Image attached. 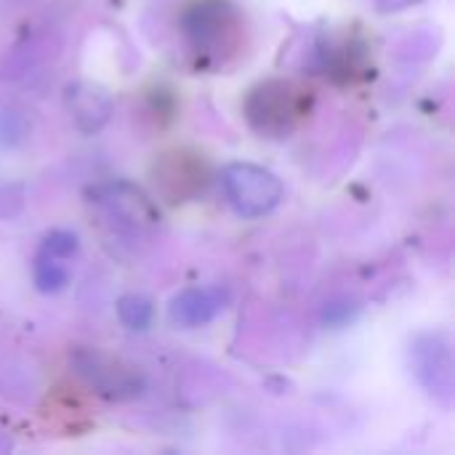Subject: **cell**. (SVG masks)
I'll list each match as a JSON object with an SVG mask.
<instances>
[{"label":"cell","instance_id":"obj_1","mask_svg":"<svg viewBox=\"0 0 455 455\" xmlns=\"http://www.w3.org/2000/svg\"><path fill=\"white\" fill-rule=\"evenodd\" d=\"M307 115V91L288 80H264L245 99V120L267 139H288Z\"/></svg>","mask_w":455,"mask_h":455},{"label":"cell","instance_id":"obj_2","mask_svg":"<svg viewBox=\"0 0 455 455\" xmlns=\"http://www.w3.org/2000/svg\"><path fill=\"white\" fill-rule=\"evenodd\" d=\"M69 365L77 379L109 403H131L147 392V379L117 355L96 347H77L69 352Z\"/></svg>","mask_w":455,"mask_h":455},{"label":"cell","instance_id":"obj_3","mask_svg":"<svg viewBox=\"0 0 455 455\" xmlns=\"http://www.w3.org/2000/svg\"><path fill=\"white\" fill-rule=\"evenodd\" d=\"M184 35L189 37L197 53L221 59L237 51L240 37H243V16L229 3L208 0V3L192 5L184 13Z\"/></svg>","mask_w":455,"mask_h":455},{"label":"cell","instance_id":"obj_4","mask_svg":"<svg viewBox=\"0 0 455 455\" xmlns=\"http://www.w3.org/2000/svg\"><path fill=\"white\" fill-rule=\"evenodd\" d=\"M221 187L243 219H261L272 213L283 200V181L264 165L256 163H229L221 171Z\"/></svg>","mask_w":455,"mask_h":455},{"label":"cell","instance_id":"obj_5","mask_svg":"<svg viewBox=\"0 0 455 455\" xmlns=\"http://www.w3.org/2000/svg\"><path fill=\"white\" fill-rule=\"evenodd\" d=\"M91 203L107 221L117 224V229L128 235H144L157 224L155 203L131 181H112L91 189Z\"/></svg>","mask_w":455,"mask_h":455},{"label":"cell","instance_id":"obj_6","mask_svg":"<svg viewBox=\"0 0 455 455\" xmlns=\"http://www.w3.org/2000/svg\"><path fill=\"white\" fill-rule=\"evenodd\" d=\"M411 368L416 379L429 389L432 397L451 405L453 395V352L451 339L445 333L419 336L411 347Z\"/></svg>","mask_w":455,"mask_h":455},{"label":"cell","instance_id":"obj_7","mask_svg":"<svg viewBox=\"0 0 455 455\" xmlns=\"http://www.w3.org/2000/svg\"><path fill=\"white\" fill-rule=\"evenodd\" d=\"M155 181L173 203H181L203 192L208 181V171L197 155H187L184 149H176L171 155H163L160 165L155 168Z\"/></svg>","mask_w":455,"mask_h":455},{"label":"cell","instance_id":"obj_8","mask_svg":"<svg viewBox=\"0 0 455 455\" xmlns=\"http://www.w3.org/2000/svg\"><path fill=\"white\" fill-rule=\"evenodd\" d=\"M64 101H67V109H69L75 125L83 133L101 131L112 115V96L99 83H88V80L69 83L64 88Z\"/></svg>","mask_w":455,"mask_h":455},{"label":"cell","instance_id":"obj_9","mask_svg":"<svg viewBox=\"0 0 455 455\" xmlns=\"http://www.w3.org/2000/svg\"><path fill=\"white\" fill-rule=\"evenodd\" d=\"M224 309V299L213 288H184L168 304V317L179 328H203Z\"/></svg>","mask_w":455,"mask_h":455},{"label":"cell","instance_id":"obj_10","mask_svg":"<svg viewBox=\"0 0 455 455\" xmlns=\"http://www.w3.org/2000/svg\"><path fill=\"white\" fill-rule=\"evenodd\" d=\"M69 277H72V272L67 267V259L37 251L35 264H32V280H35V288L40 293H45V296L61 293L69 285Z\"/></svg>","mask_w":455,"mask_h":455},{"label":"cell","instance_id":"obj_11","mask_svg":"<svg viewBox=\"0 0 455 455\" xmlns=\"http://www.w3.org/2000/svg\"><path fill=\"white\" fill-rule=\"evenodd\" d=\"M117 317L128 331H147L155 320V304L141 293H125L117 299Z\"/></svg>","mask_w":455,"mask_h":455},{"label":"cell","instance_id":"obj_12","mask_svg":"<svg viewBox=\"0 0 455 455\" xmlns=\"http://www.w3.org/2000/svg\"><path fill=\"white\" fill-rule=\"evenodd\" d=\"M80 243H77V235L75 232H67V229H53L51 235H45L40 251L51 253V256H59V259H72L77 253Z\"/></svg>","mask_w":455,"mask_h":455},{"label":"cell","instance_id":"obj_13","mask_svg":"<svg viewBox=\"0 0 455 455\" xmlns=\"http://www.w3.org/2000/svg\"><path fill=\"white\" fill-rule=\"evenodd\" d=\"M416 3H421V0H376L379 11H384V13L405 11V8H411V5H416Z\"/></svg>","mask_w":455,"mask_h":455}]
</instances>
